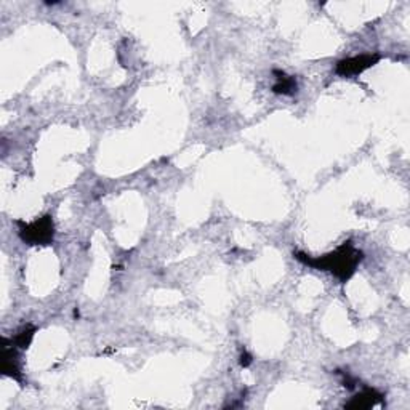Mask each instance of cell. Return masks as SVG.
Wrapping results in <instances>:
<instances>
[{"label":"cell","instance_id":"obj_1","mask_svg":"<svg viewBox=\"0 0 410 410\" xmlns=\"http://www.w3.org/2000/svg\"><path fill=\"white\" fill-rule=\"evenodd\" d=\"M294 257L300 263L317 271L332 272L343 284L354 276L359 263L364 260V253L354 247L353 241L343 242L334 252L322 257H310L303 252H294Z\"/></svg>","mask_w":410,"mask_h":410},{"label":"cell","instance_id":"obj_2","mask_svg":"<svg viewBox=\"0 0 410 410\" xmlns=\"http://www.w3.org/2000/svg\"><path fill=\"white\" fill-rule=\"evenodd\" d=\"M19 237L28 246H50L55 237V224H53L52 215L36 219L32 223H21L18 222Z\"/></svg>","mask_w":410,"mask_h":410},{"label":"cell","instance_id":"obj_3","mask_svg":"<svg viewBox=\"0 0 410 410\" xmlns=\"http://www.w3.org/2000/svg\"><path fill=\"white\" fill-rule=\"evenodd\" d=\"M382 60L380 53H363V55L345 58L340 60L335 66V74L340 77H353L359 76L360 72L370 69V67L377 65Z\"/></svg>","mask_w":410,"mask_h":410},{"label":"cell","instance_id":"obj_4","mask_svg":"<svg viewBox=\"0 0 410 410\" xmlns=\"http://www.w3.org/2000/svg\"><path fill=\"white\" fill-rule=\"evenodd\" d=\"M2 374L7 375V377H12L19 383L23 382L21 367H19V359H18V348L14 345H12V341L8 338H3Z\"/></svg>","mask_w":410,"mask_h":410},{"label":"cell","instance_id":"obj_5","mask_svg":"<svg viewBox=\"0 0 410 410\" xmlns=\"http://www.w3.org/2000/svg\"><path fill=\"white\" fill-rule=\"evenodd\" d=\"M385 401V396L377 389L374 388H364L363 391L359 394H356V396L351 399L349 402L345 404L346 409H354V410H365V409H370L374 406H377V404L383 402Z\"/></svg>","mask_w":410,"mask_h":410},{"label":"cell","instance_id":"obj_6","mask_svg":"<svg viewBox=\"0 0 410 410\" xmlns=\"http://www.w3.org/2000/svg\"><path fill=\"white\" fill-rule=\"evenodd\" d=\"M272 74L276 77V84L272 85V91L276 95H284V96H294L296 91H299V84H296V79L294 76H287L284 71L274 69Z\"/></svg>","mask_w":410,"mask_h":410},{"label":"cell","instance_id":"obj_7","mask_svg":"<svg viewBox=\"0 0 410 410\" xmlns=\"http://www.w3.org/2000/svg\"><path fill=\"white\" fill-rule=\"evenodd\" d=\"M36 327L34 325H24L21 330H18V334L12 336V338H8L12 341V345L17 346L18 349H28L29 345H31V341L34 338V334H36Z\"/></svg>","mask_w":410,"mask_h":410},{"label":"cell","instance_id":"obj_8","mask_svg":"<svg viewBox=\"0 0 410 410\" xmlns=\"http://www.w3.org/2000/svg\"><path fill=\"white\" fill-rule=\"evenodd\" d=\"M252 356L247 353V351H242V354H241V365L242 367H248V365L252 364Z\"/></svg>","mask_w":410,"mask_h":410}]
</instances>
